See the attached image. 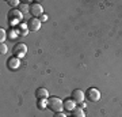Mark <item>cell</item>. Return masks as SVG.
<instances>
[{"label": "cell", "instance_id": "obj_12", "mask_svg": "<svg viewBox=\"0 0 122 117\" xmlns=\"http://www.w3.org/2000/svg\"><path fill=\"white\" fill-rule=\"evenodd\" d=\"M72 114H73V117H86L83 108H75L73 112H72Z\"/></svg>", "mask_w": 122, "mask_h": 117}, {"label": "cell", "instance_id": "obj_18", "mask_svg": "<svg viewBox=\"0 0 122 117\" xmlns=\"http://www.w3.org/2000/svg\"><path fill=\"white\" fill-rule=\"evenodd\" d=\"M38 19H39L41 22H46V21H48V15H45V14H44V15H41Z\"/></svg>", "mask_w": 122, "mask_h": 117}, {"label": "cell", "instance_id": "obj_4", "mask_svg": "<svg viewBox=\"0 0 122 117\" xmlns=\"http://www.w3.org/2000/svg\"><path fill=\"white\" fill-rule=\"evenodd\" d=\"M12 52H14V56L15 57H23L27 53V46L23 42H18L14 45Z\"/></svg>", "mask_w": 122, "mask_h": 117}, {"label": "cell", "instance_id": "obj_1", "mask_svg": "<svg viewBox=\"0 0 122 117\" xmlns=\"http://www.w3.org/2000/svg\"><path fill=\"white\" fill-rule=\"evenodd\" d=\"M48 108L50 110H53L54 113L62 112L64 110V101H61L57 97H49L48 100Z\"/></svg>", "mask_w": 122, "mask_h": 117}, {"label": "cell", "instance_id": "obj_7", "mask_svg": "<svg viewBox=\"0 0 122 117\" xmlns=\"http://www.w3.org/2000/svg\"><path fill=\"white\" fill-rule=\"evenodd\" d=\"M84 98H86V94L80 89H76V90L72 91V100L76 102V104H83Z\"/></svg>", "mask_w": 122, "mask_h": 117}, {"label": "cell", "instance_id": "obj_8", "mask_svg": "<svg viewBox=\"0 0 122 117\" xmlns=\"http://www.w3.org/2000/svg\"><path fill=\"white\" fill-rule=\"evenodd\" d=\"M19 65H20V60H19V57H10L8 61H7V67H8L11 71H14V69H18L19 68Z\"/></svg>", "mask_w": 122, "mask_h": 117}, {"label": "cell", "instance_id": "obj_5", "mask_svg": "<svg viewBox=\"0 0 122 117\" xmlns=\"http://www.w3.org/2000/svg\"><path fill=\"white\" fill-rule=\"evenodd\" d=\"M30 12L33 15V18H39L41 15H44V8L39 3H33L30 6Z\"/></svg>", "mask_w": 122, "mask_h": 117}, {"label": "cell", "instance_id": "obj_2", "mask_svg": "<svg viewBox=\"0 0 122 117\" xmlns=\"http://www.w3.org/2000/svg\"><path fill=\"white\" fill-rule=\"evenodd\" d=\"M23 18V14L19 11L18 8H12L8 12V19H10V25L11 26H14V25H16L18 22H20Z\"/></svg>", "mask_w": 122, "mask_h": 117}, {"label": "cell", "instance_id": "obj_19", "mask_svg": "<svg viewBox=\"0 0 122 117\" xmlns=\"http://www.w3.org/2000/svg\"><path fill=\"white\" fill-rule=\"evenodd\" d=\"M53 117H66V116L62 112H58V113H54V116H53Z\"/></svg>", "mask_w": 122, "mask_h": 117}, {"label": "cell", "instance_id": "obj_14", "mask_svg": "<svg viewBox=\"0 0 122 117\" xmlns=\"http://www.w3.org/2000/svg\"><path fill=\"white\" fill-rule=\"evenodd\" d=\"M48 106V100H38V108L39 109H45Z\"/></svg>", "mask_w": 122, "mask_h": 117}, {"label": "cell", "instance_id": "obj_13", "mask_svg": "<svg viewBox=\"0 0 122 117\" xmlns=\"http://www.w3.org/2000/svg\"><path fill=\"white\" fill-rule=\"evenodd\" d=\"M18 10H19V11H20L22 14H27L29 11H30V7H29L27 4H20Z\"/></svg>", "mask_w": 122, "mask_h": 117}, {"label": "cell", "instance_id": "obj_15", "mask_svg": "<svg viewBox=\"0 0 122 117\" xmlns=\"http://www.w3.org/2000/svg\"><path fill=\"white\" fill-rule=\"evenodd\" d=\"M8 4L11 6V7H19V6H20V3H19V1H18V0H8Z\"/></svg>", "mask_w": 122, "mask_h": 117}, {"label": "cell", "instance_id": "obj_11", "mask_svg": "<svg viewBox=\"0 0 122 117\" xmlns=\"http://www.w3.org/2000/svg\"><path fill=\"white\" fill-rule=\"evenodd\" d=\"M75 105H76V102H75L73 100H68V98H66V100L64 101V109L68 110V112H73Z\"/></svg>", "mask_w": 122, "mask_h": 117}, {"label": "cell", "instance_id": "obj_3", "mask_svg": "<svg viewBox=\"0 0 122 117\" xmlns=\"http://www.w3.org/2000/svg\"><path fill=\"white\" fill-rule=\"evenodd\" d=\"M86 98H87L90 102H98L100 100V91L95 87H90L86 93Z\"/></svg>", "mask_w": 122, "mask_h": 117}, {"label": "cell", "instance_id": "obj_20", "mask_svg": "<svg viewBox=\"0 0 122 117\" xmlns=\"http://www.w3.org/2000/svg\"><path fill=\"white\" fill-rule=\"evenodd\" d=\"M16 31H15V30H12V31H11V33H10V37H11V38H15V37H16Z\"/></svg>", "mask_w": 122, "mask_h": 117}, {"label": "cell", "instance_id": "obj_6", "mask_svg": "<svg viewBox=\"0 0 122 117\" xmlns=\"http://www.w3.org/2000/svg\"><path fill=\"white\" fill-rule=\"evenodd\" d=\"M27 27H29L30 31H38L41 29V21H39L38 18H31L27 22Z\"/></svg>", "mask_w": 122, "mask_h": 117}, {"label": "cell", "instance_id": "obj_17", "mask_svg": "<svg viewBox=\"0 0 122 117\" xmlns=\"http://www.w3.org/2000/svg\"><path fill=\"white\" fill-rule=\"evenodd\" d=\"M4 38H5V31L3 29H0V39H1V42L4 41Z\"/></svg>", "mask_w": 122, "mask_h": 117}, {"label": "cell", "instance_id": "obj_16", "mask_svg": "<svg viewBox=\"0 0 122 117\" xmlns=\"http://www.w3.org/2000/svg\"><path fill=\"white\" fill-rule=\"evenodd\" d=\"M0 52L3 53V55H4V53H7V45H5V44L1 42V45H0Z\"/></svg>", "mask_w": 122, "mask_h": 117}, {"label": "cell", "instance_id": "obj_9", "mask_svg": "<svg viewBox=\"0 0 122 117\" xmlns=\"http://www.w3.org/2000/svg\"><path fill=\"white\" fill-rule=\"evenodd\" d=\"M35 97L38 100H49V91L44 87H39L35 90Z\"/></svg>", "mask_w": 122, "mask_h": 117}, {"label": "cell", "instance_id": "obj_10", "mask_svg": "<svg viewBox=\"0 0 122 117\" xmlns=\"http://www.w3.org/2000/svg\"><path fill=\"white\" fill-rule=\"evenodd\" d=\"M15 31H16V34L18 35H20V37H23V35H27V33H29V27H27V25H19V26L15 29Z\"/></svg>", "mask_w": 122, "mask_h": 117}]
</instances>
